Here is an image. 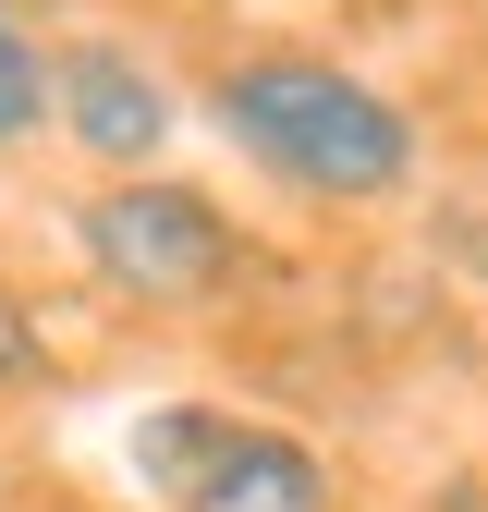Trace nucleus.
I'll return each instance as SVG.
<instances>
[{
    "mask_svg": "<svg viewBox=\"0 0 488 512\" xmlns=\"http://www.w3.org/2000/svg\"><path fill=\"white\" fill-rule=\"evenodd\" d=\"M196 110L244 171H269L305 208H403L427 171V122L330 49H232L208 61Z\"/></svg>",
    "mask_w": 488,
    "mask_h": 512,
    "instance_id": "1",
    "label": "nucleus"
},
{
    "mask_svg": "<svg viewBox=\"0 0 488 512\" xmlns=\"http://www.w3.org/2000/svg\"><path fill=\"white\" fill-rule=\"evenodd\" d=\"M74 256H86V281L110 305H135V317H208L257 269L244 220L208 183H183V171H98L74 196Z\"/></svg>",
    "mask_w": 488,
    "mask_h": 512,
    "instance_id": "2",
    "label": "nucleus"
},
{
    "mask_svg": "<svg viewBox=\"0 0 488 512\" xmlns=\"http://www.w3.org/2000/svg\"><path fill=\"white\" fill-rule=\"evenodd\" d=\"M49 122L86 171H159L183 135V86L135 37H49Z\"/></svg>",
    "mask_w": 488,
    "mask_h": 512,
    "instance_id": "3",
    "label": "nucleus"
},
{
    "mask_svg": "<svg viewBox=\"0 0 488 512\" xmlns=\"http://www.w3.org/2000/svg\"><path fill=\"white\" fill-rule=\"evenodd\" d=\"M49 135V37L25 13H0V147Z\"/></svg>",
    "mask_w": 488,
    "mask_h": 512,
    "instance_id": "6",
    "label": "nucleus"
},
{
    "mask_svg": "<svg viewBox=\"0 0 488 512\" xmlns=\"http://www.w3.org/2000/svg\"><path fill=\"white\" fill-rule=\"evenodd\" d=\"M0 13H13V0H0Z\"/></svg>",
    "mask_w": 488,
    "mask_h": 512,
    "instance_id": "8",
    "label": "nucleus"
},
{
    "mask_svg": "<svg viewBox=\"0 0 488 512\" xmlns=\"http://www.w3.org/2000/svg\"><path fill=\"white\" fill-rule=\"evenodd\" d=\"M61 378V342H49V317H37V293L25 281H0V403H25V391H49Z\"/></svg>",
    "mask_w": 488,
    "mask_h": 512,
    "instance_id": "7",
    "label": "nucleus"
},
{
    "mask_svg": "<svg viewBox=\"0 0 488 512\" xmlns=\"http://www.w3.org/2000/svg\"><path fill=\"white\" fill-rule=\"evenodd\" d=\"M171 512H342V476H330L318 439H293V427H220L208 476Z\"/></svg>",
    "mask_w": 488,
    "mask_h": 512,
    "instance_id": "4",
    "label": "nucleus"
},
{
    "mask_svg": "<svg viewBox=\"0 0 488 512\" xmlns=\"http://www.w3.org/2000/svg\"><path fill=\"white\" fill-rule=\"evenodd\" d=\"M220 403H159V415H135V439H122V476H135V500H183V488H196L208 476V452H220Z\"/></svg>",
    "mask_w": 488,
    "mask_h": 512,
    "instance_id": "5",
    "label": "nucleus"
}]
</instances>
